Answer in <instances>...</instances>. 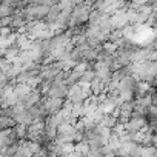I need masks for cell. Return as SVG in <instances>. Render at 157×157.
I'll list each match as a JSON object with an SVG mask.
<instances>
[{"label": "cell", "instance_id": "3", "mask_svg": "<svg viewBox=\"0 0 157 157\" xmlns=\"http://www.w3.org/2000/svg\"><path fill=\"white\" fill-rule=\"evenodd\" d=\"M29 90H31V86H29L28 83H14V86H13V94H14L17 99H22L23 96H26V94L29 93Z\"/></svg>", "mask_w": 157, "mask_h": 157}, {"label": "cell", "instance_id": "4", "mask_svg": "<svg viewBox=\"0 0 157 157\" xmlns=\"http://www.w3.org/2000/svg\"><path fill=\"white\" fill-rule=\"evenodd\" d=\"M103 16H105V14H102L99 10H91V11H90V16H88V20H86V22H88L90 25H97Z\"/></svg>", "mask_w": 157, "mask_h": 157}, {"label": "cell", "instance_id": "2", "mask_svg": "<svg viewBox=\"0 0 157 157\" xmlns=\"http://www.w3.org/2000/svg\"><path fill=\"white\" fill-rule=\"evenodd\" d=\"M60 11H62V8L59 6V3L51 5L49 10H48V13H46V16H45V23H46V25H51V23L57 19V16H59Z\"/></svg>", "mask_w": 157, "mask_h": 157}, {"label": "cell", "instance_id": "7", "mask_svg": "<svg viewBox=\"0 0 157 157\" xmlns=\"http://www.w3.org/2000/svg\"><path fill=\"white\" fill-rule=\"evenodd\" d=\"M83 116V103H72L71 106V117L80 119Z\"/></svg>", "mask_w": 157, "mask_h": 157}, {"label": "cell", "instance_id": "5", "mask_svg": "<svg viewBox=\"0 0 157 157\" xmlns=\"http://www.w3.org/2000/svg\"><path fill=\"white\" fill-rule=\"evenodd\" d=\"M100 123H102L103 126H106V128H113V126L117 123V119H116V116H113L111 113H106V114H103Z\"/></svg>", "mask_w": 157, "mask_h": 157}, {"label": "cell", "instance_id": "6", "mask_svg": "<svg viewBox=\"0 0 157 157\" xmlns=\"http://www.w3.org/2000/svg\"><path fill=\"white\" fill-rule=\"evenodd\" d=\"M140 155H143V157H155V155H157L155 145H149V146H140Z\"/></svg>", "mask_w": 157, "mask_h": 157}, {"label": "cell", "instance_id": "1", "mask_svg": "<svg viewBox=\"0 0 157 157\" xmlns=\"http://www.w3.org/2000/svg\"><path fill=\"white\" fill-rule=\"evenodd\" d=\"M66 93H68V86L65 85V82H52L51 88L46 93V96L48 97H62V99H65Z\"/></svg>", "mask_w": 157, "mask_h": 157}]
</instances>
